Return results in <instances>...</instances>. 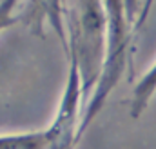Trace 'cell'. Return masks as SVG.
Returning a JSON list of instances; mask_svg holds the SVG:
<instances>
[{"instance_id": "obj_1", "label": "cell", "mask_w": 156, "mask_h": 149, "mask_svg": "<svg viewBox=\"0 0 156 149\" xmlns=\"http://www.w3.org/2000/svg\"><path fill=\"white\" fill-rule=\"evenodd\" d=\"M107 55L105 0H76L67 15V60L78 69L85 104L93 96Z\"/></svg>"}, {"instance_id": "obj_8", "label": "cell", "mask_w": 156, "mask_h": 149, "mask_svg": "<svg viewBox=\"0 0 156 149\" xmlns=\"http://www.w3.org/2000/svg\"><path fill=\"white\" fill-rule=\"evenodd\" d=\"M153 4H154V0H145V2H144V5H142V9H140V13H138V18H136L134 29H140V27L145 24V20H147V16H149V13H151Z\"/></svg>"}, {"instance_id": "obj_3", "label": "cell", "mask_w": 156, "mask_h": 149, "mask_svg": "<svg viewBox=\"0 0 156 149\" xmlns=\"http://www.w3.org/2000/svg\"><path fill=\"white\" fill-rule=\"evenodd\" d=\"M85 109V98L82 89V80L78 69L73 62H69L67 82L64 87V95L55 111L51 124L45 127L49 149H75L76 142L82 138V120Z\"/></svg>"}, {"instance_id": "obj_4", "label": "cell", "mask_w": 156, "mask_h": 149, "mask_svg": "<svg viewBox=\"0 0 156 149\" xmlns=\"http://www.w3.org/2000/svg\"><path fill=\"white\" fill-rule=\"evenodd\" d=\"M18 18L37 37H44L45 27H49L67 53V20H64V0H26Z\"/></svg>"}, {"instance_id": "obj_9", "label": "cell", "mask_w": 156, "mask_h": 149, "mask_svg": "<svg viewBox=\"0 0 156 149\" xmlns=\"http://www.w3.org/2000/svg\"><path fill=\"white\" fill-rule=\"evenodd\" d=\"M138 2H140V0H125V4H127V13H129V18H131L133 24H136L138 13H140V9H142Z\"/></svg>"}, {"instance_id": "obj_7", "label": "cell", "mask_w": 156, "mask_h": 149, "mask_svg": "<svg viewBox=\"0 0 156 149\" xmlns=\"http://www.w3.org/2000/svg\"><path fill=\"white\" fill-rule=\"evenodd\" d=\"M18 5V0H0V31L9 29L20 18L15 15V9Z\"/></svg>"}, {"instance_id": "obj_6", "label": "cell", "mask_w": 156, "mask_h": 149, "mask_svg": "<svg viewBox=\"0 0 156 149\" xmlns=\"http://www.w3.org/2000/svg\"><path fill=\"white\" fill-rule=\"evenodd\" d=\"M0 149H49L45 129L4 133L0 135Z\"/></svg>"}, {"instance_id": "obj_5", "label": "cell", "mask_w": 156, "mask_h": 149, "mask_svg": "<svg viewBox=\"0 0 156 149\" xmlns=\"http://www.w3.org/2000/svg\"><path fill=\"white\" fill-rule=\"evenodd\" d=\"M156 93V60L154 64L142 74V78L138 80V84L133 89V98H131V116L138 118L142 116V113L147 109L149 102L153 100Z\"/></svg>"}, {"instance_id": "obj_2", "label": "cell", "mask_w": 156, "mask_h": 149, "mask_svg": "<svg viewBox=\"0 0 156 149\" xmlns=\"http://www.w3.org/2000/svg\"><path fill=\"white\" fill-rule=\"evenodd\" d=\"M105 9H107V55L102 78L83 109V120L80 129L82 135L100 114L105 100L111 96L118 82L122 80L127 69L131 53V40H133L131 26L134 24L129 18L125 0H105Z\"/></svg>"}]
</instances>
